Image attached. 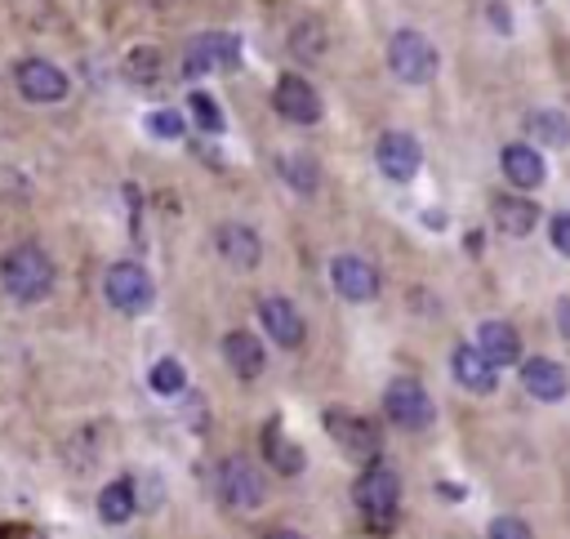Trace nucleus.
Segmentation results:
<instances>
[{
  "instance_id": "nucleus-1",
  "label": "nucleus",
  "mask_w": 570,
  "mask_h": 539,
  "mask_svg": "<svg viewBox=\"0 0 570 539\" xmlns=\"http://www.w3.org/2000/svg\"><path fill=\"white\" fill-rule=\"evenodd\" d=\"M0 285L18 303H40L53 290V263L40 245H18L0 258Z\"/></svg>"
},
{
  "instance_id": "nucleus-2",
  "label": "nucleus",
  "mask_w": 570,
  "mask_h": 539,
  "mask_svg": "<svg viewBox=\"0 0 570 539\" xmlns=\"http://www.w3.org/2000/svg\"><path fill=\"white\" fill-rule=\"evenodd\" d=\"M387 71L401 85H428L436 76V45L423 31H414V27L392 31V40H387Z\"/></svg>"
},
{
  "instance_id": "nucleus-3",
  "label": "nucleus",
  "mask_w": 570,
  "mask_h": 539,
  "mask_svg": "<svg viewBox=\"0 0 570 539\" xmlns=\"http://www.w3.org/2000/svg\"><path fill=\"white\" fill-rule=\"evenodd\" d=\"M352 494H356V508H361V517L370 526H387L396 517V503H401V481H396V472L387 463H374V468L361 472Z\"/></svg>"
},
{
  "instance_id": "nucleus-4",
  "label": "nucleus",
  "mask_w": 570,
  "mask_h": 539,
  "mask_svg": "<svg viewBox=\"0 0 570 539\" xmlns=\"http://www.w3.org/2000/svg\"><path fill=\"white\" fill-rule=\"evenodd\" d=\"M383 410H387V419H392L396 428H405V432H423V428L432 423V414H436L428 388H423L419 379H410V374H401V379L387 383Z\"/></svg>"
},
{
  "instance_id": "nucleus-5",
  "label": "nucleus",
  "mask_w": 570,
  "mask_h": 539,
  "mask_svg": "<svg viewBox=\"0 0 570 539\" xmlns=\"http://www.w3.org/2000/svg\"><path fill=\"white\" fill-rule=\"evenodd\" d=\"M102 294H107V303H111L116 312L138 316V312L151 307L156 285H151V276H147L138 263H111L107 276H102Z\"/></svg>"
},
{
  "instance_id": "nucleus-6",
  "label": "nucleus",
  "mask_w": 570,
  "mask_h": 539,
  "mask_svg": "<svg viewBox=\"0 0 570 539\" xmlns=\"http://www.w3.org/2000/svg\"><path fill=\"white\" fill-rule=\"evenodd\" d=\"M263 490H267V481H263L254 459L232 454V459L218 463V494H223V503H232L240 512H254L263 503Z\"/></svg>"
},
{
  "instance_id": "nucleus-7",
  "label": "nucleus",
  "mask_w": 570,
  "mask_h": 539,
  "mask_svg": "<svg viewBox=\"0 0 570 539\" xmlns=\"http://www.w3.org/2000/svg\"><path fill=\"white\" fill-rule=\"evenodd\" d=\"M236 53H240V40H236V36H227V31H200V36L187 40L183 76H187V80H200V76H209V71H223V67L236 62Z\"/></svg>"
},
{
  "instance_id": "nucleus-8",
  "label": "nucleus",
  "mask_w": 570,
  "mask_h": 539,
  "mask_svg": "<svg viewBox=\"0 0 570 539\" xmlns=\"http://www.w3.org/2000/svg\"><path fill=\"white\" fill-rule=\"evenodd\" d=\"M272 107H276L289 125H316V120L325 116V102H321L316 85L303 80L298 71H285V76L276 80V89H272Z\"/></svg>"
},
{
  "instance_id": "nucleus-9",
  "label": "nucleus",
  "mask_w": 570,
  "mask_h": 539,
  "mask_svg": "<svg viewBox=\"0 0 570 539\" xmlns=\"http://www.w3.org/2000/svg\"><path fill=\"white\" fill-rule=\"evenodd\" d=\"M13 80H18V94L27 102H62L71 94V80L62 67H53L49 58H22L13 67Z\"/></svg>"
},
{
  "instance_id": "nucleus-10",
  "label": "nucleus",
  "mask_w": 570,
  "mask_h": 539,
  "mask_svg": "<svg viewBox=\"0 0 570 539\" xmlns=\"http://www.w3.org/2000/svg\"><path fill=\"white\" fill-rule=\"evenodd\" d=\"M374 160H379V169H383L392 183H410V178L419 174V165H423V147H419L414 134L387 129V134L374 143Z\"/></svg>"
},
{
  "instance_id": "nucleus-11",
  "label": "nucleus",
  "mask_w": 570,
  "mask_h": 539,
  "mask_svg": "<svg viewBox=\"0 0 570 539\" xmlns=\"http://www.w3.org/2000/svg\"><path fill=\"white\" fill-rule=\"evenodd\" d=\"M330 281H334V290H338L347 303H370V298L379 294V272H374L361 254H338V258L330 263Z\"/></svg>"
},
{
  "instance_id": "nucleus-12",
  "label": "nucleus",
  "mask_w": 570,
  "mask_h": 539,
  "mask_svg": "<svg viewBox=\"0 0 570 539\" xmlns=\"http://www.w3.org/2000/svg\"><path fill=\"white\" fill-rule=\"evenodd\" d=\"M325 428H330V437H334L352 459H374V454H379V432H374L370 419H361V414H352V410H330V414H325Z\"/></svg>"
},
{
  "instance_id": "nucleus-13",
  "label": "nucleus",
  "mask_w": 570,
  "mask_h": 539,
  "mask_svg": "<svg viewBox=\"0 0 570 539\" xmlns=\"http://www.w3.org/2000/svg\"><path fill=\"white\" fill-rule=\"evenodd\" d=\"M258 321H263L267 339L281 343V347H298L303 343V316H298V307L289 298H281V294L258 298Z\"/></svg>"
},
{
  "instance_id": "nucleus-14",
  "label": "nucleus",
  "mask_w": 570,
  "mask_h": 539,
  "mask_svg": "<svg viewBox=\"0 0 570 539\" xmlns=\"http://www.w3.org/2000/svg\"><path fill=\"white\" fill-rule=\"evenodd\" d=\"M214 245H218V258H223L227 267H240V272L258 267V258H263V241H258V232L245 227V223H223L218 236H214Z\"/></svg>"
},
{
  "instance_id": "nucleus-15",
  "label": "nucleus",
  "mask_w": 570,
  "mask_h": 539,
  "mask_svg": "<svg viewBox=\"0 0 570 539\" xmlns=\"http://www.w3.org/2000/svg\"><path fill=\"white\" fill-rule=\"evenodd\" d=\"M450 370H454V379L468 388V392H476V396H485V392H494V383H499V365L476 347V343H463V347H454V356H450Z\"/></svg>"
},
{
  "instance_id": "nucleus-16",
  "label": "nucleus",
  "mask_w": 570,
  "mask_h": 539,
  "mask_svg": "<svg viewBox=\"0 0 570 539\" xmlns=\"http://www.w3.org/2000/svg\"><path fill=\"white\" fill-rule=\"evenodd\" d=\"M521 383H525V392L539 396V401H561V396L570 392L566 365H557V361H548V356H530V361L521 365Z\"/></svg>"
},
{
  "instance_id": "nucleus-17",
  "label": "nucleus",
  "mask_w": 570,
  "mask_h": 539,
  "mask_svg": "<svg viewBox=\"0 0 570 539\" xmlns=\"http://www.w3.org/2000/svg\"><path fill=\"white\" fill-rule=\"evenodd\" d=\"M499 165H503V178L512 183V187H521V192H530V187H539L543 183V156L530 147V143H508L503 151H499Z\"/></svg>"
},
{
  "instance_id": "nucleus-18",
  "label": "nucleus",
  "mask_w": 570,
  "mask_h": 539,
  "mask_svg": "<svg viewBox=\"0 0 570 539\" xmlns=\"http://www.w3.org/2000/svg\"><path fill=\"white\" fill-rule=\"evenodd\" d=\"M476 347L503 370V365H517L521 361V339L508 321H481L476 325Z\"/></svg>"
},
{
  "instance_id": "nucleus-19",
  "label": "nucleus",
  "mask_w": 570,
  "mask_h": 539,
  "mask_svg": "<svg viewBox=\"0 0 570 539\" xmlns=\"http://www.w3.org/2000/svg\"><path fill=\"white\" fill-rule=\"evenodd\" d=\"M223 361L232 365V374L258 379V374H263V343H258L249 330H232V334L223 339Z\"/></svg>"
},
{
  "instance_id": "nucleus-20",
  "label": "nucleus",
  "mask_w": 570,
  "mask_h": 539,
  "mask_svg": "<svg viewBox=\"0 0 570 539\" xmlns=\"http://www.w3.org/2000/svg\"><path fill=\"white\" fill-rule=\"evenodd\" d=\"M525 134L539 143V147H566L570 143V116L566 111H557V107H534L530 116H525Z\"/></svg>"
},
{
  "instance_id": "nucleus-21",
  "label": "nucleus",
  "mask_w": 570,
  "mask_h": 539,
  "mask_svg": "<svg viewBox=\"0 0 570 539\" xmlns=\"http://www.w3.org/2000/svg\"><path fill=\"white\" fill-rule=\"evenodd\" d=\"M494 223H499V232H508V236H530L534 223H539V209H534V200H525V196H499V200H494Z\"/></svg>"
},
{
  "instance_id": "nucleus-22",
  "label": "nucleus",
  "mask_w": 570,
  "mask_h": 539,
  "mask_svg": "<svg viewBox=\"0 0 570 539\" xmlns=\"http://www.w3.org/2000/svg\"><path fill=\"white\" fill-rule=\"evenodd\" d=\"M263 454H267V463H272L276 472H285V477L303 472V450L281 432V423H267V428H263Z\"/></svg>"
},
{
  "instance_id": "nucleus-23",
  "label": "nucleus",
  "mask_w": 570,
  "mask_h": 539,
  "mask_svg": "<svg viewBox=\"0 0 570 539\" xmlns=\"http://www.w3.org/2000/svg\"><path fill=\"white\" fill-rule=\"evenodd\" d=\"M134 508H138V499H134V486H129V481H107V486L98 490V517H102V521L120 526V521L134 517Z\"/></svg>"
},
{
  "instance_id": "nucleus-24",
  "label": "nucleus",
  "mask_w": 570,
  "mask_h": 539,
  "mask_svg": "<svg viewBox=\"0 0 570 539\" xmlns=\"http://www.w3.org/2000/svg\"><path fill=\"white\" fill-rule=\"evenodd\" d=\"M289 53L303 62H321L325 58V27L321 18H298L289 31Z\"/></svg>"
},
{
  "instance_id": "nucleus-25",
  "label": "nucleus",
  "mask_w": 570,
  "mask_h": 539,
  "mask_svg": "<svg viewBox=\"0 0 570 539\" xmlns=\"http://www.w3.org/2000/svg\"><path fill=\"white\" fill-rule=\"evenodd\" d=\"M281 174H285V183H289L294 192H316V187H321V169H316V160L303 156V151H285V156H281Z\"/></svg>"
},
{
  "instance_id": "nucleus-26",
  "label": "nucleus",
  "mask_w": 570,
  "mask_h": 539,
  "mask_svg": "<svg viewBox=\"0 0 570 539\" xmlns=\"http://www.w3.org/2000/svg\"><path fill=\"white\" fill-rule=\"evenodd\" d=\"M125 76H129V80H138V85H151V80L160 76V53H156L151 45L129 49V58H125Z\"/></svg>"
},
{
  "instance_id": "nucleus-27",
  "label": "nucleus",
  "mask_w": 570,
  "mask_h": 539,
  "mask_svg": "<svg viewBox=\"0 0 570 539\" xmlns=\"http://www.w3.org/2000/svg\"><path fill=\"white\" fill-rule=\"evenodd\" d=\"M147 383H151L160 396H174V392H183V383H187V374H183V361H174V356H160V361L151 365Z\"/></svg>"
},
{
  "instance_id": "nucleus-28",
  "label": "nucleus",
  "mask_w": 570,
  "mask_h": 539,
  "mask_svg": "<svg viewBox=\"0 0 570 539\" xmlns=\"http://www.w3.org/2000/svg\"><path fill=\"white\" fill-rule=\"evenodd\" d=\"M187 107H191V116H196V125H200V129H209V134H218V129H223V111H218V102H214L205 89H191Z\"/></svg>"
},
{
  "instance_id": "nucleus-29",
  "label": "nucleus",
  "mask_w": 570,
  "mask_h": 539,
  "mask_svg": "<svg viewBox=\"0 0 570 539\" xmlns=\"http://www.w3.org/2000/svg\"><path fill=\"white\" fill-rule=\"evenodd\" d=\"M147 134L174 143V138H183V116L174 107H156V111H147Z\"/></svg>"
},
{
  "instance_id": "nucleus-30",
  "label": "nucleus",
  "mask_w": 570,
  "mask_h": 539,
  "mask_svg": "<svg viewBox=\"0 0 570 539\" xmlns=\"http://www.w3.org/2000/svg\"><path fill=\"white\" fill-rule=\"evenodd\" d=\"M490 539H534V530L521 517H494L490 521Z\"/></svg>"
},
{
  "instance_id": "nucleus-31",
  "label": "nucleus",
  "mask_w": 570,
  "mask_h": 539,
  "mask_svg": "<svg viewBox=\"0 0 570 539\" xmlns=\"http://www.w3.org/2000/svg\"><path fill=\"white\" fill-rule=\"evenodd\" d=\"M548 236H552L557 254H561V258H570V214H552V223H548Z\"/></svg>"
},
{
  "instance_id": "nucleus-32",
  "label": "nucleus",
  "mask_w": 570,
  "mask_h": 539,
  "mask_svg": "<svg viewBox=\"0 0 570 539\" xmlns=\"http://www.w3.org/2000/svg\"><path fill=\"white\" fill-rule=\"evenodd\" d=\"M557 325H561V334L570 339V298H557Z\"/></svg>"
},
{
  "instance_id": "nucleus-33",
  "label": "nucleus",
  "mask_w": 570,
  "mask_h": 539,
  "mask_svg": "<svg viewBox=\"0 0 570 539\" xmlns=\"http://www.w3.org/2000/svg\"><path fill=\"white\" fill-rule=\"evenodd\" d=\"M263 539H307V535H298V530H289V526H281V530H267Z\"/></svg>"
},
{
  "instance_id": "nucleus-34",
  "label": "nucleus",
  "mask_w": 570,
  "mask_h": 539,
  "mask_svg": "<svg viewBox=\"0 0 570 539\" xmlns=\"http://www.w3.org/2000/svg\"><path fill=\"white\" fill-rule=\"evenodd\" d=\"M490 18H494L499 31H508V13H503V4H490Z\"/></svg>"
}]
</instances>
